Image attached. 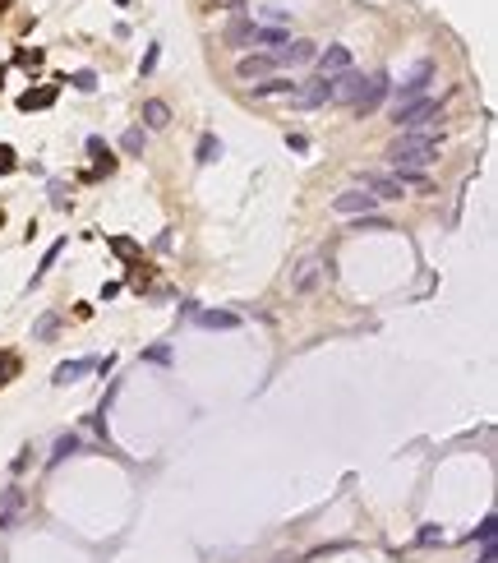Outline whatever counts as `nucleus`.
Instances as JSON below:
<instances>
[{
  "label": "nucleus",
  "mask_w": 498,
  "mask_h": 563,
  "mask_svg": "<svg viewBox=\"0 0 498 563\" xmlns=\"http://www.w3.org/2000/svg\"><path fill=\"white\" fill-rule=\"evenodd\" d=\"M69 453H78V434H60V439H55V448H51V466H60Z\"/></svg>",
  "instance_id": "obj_21"
},
{
  "label": "nucleus",
  "mask_w": 498,
  "mask_h": 563,
  "mask_svg": "<svg viewBox=\"0 0 498 563\" xmlns=\"http://www.w3.org/2000/svg\"><path fill=\"white\" fill-rule=\"evenodd\" d=\"M14 369H19V360H14V355H0V384H10Z\"/></svg>",
  "instance_id": "obj_30"
},
{
  "label": "nucleus",
  "mask_w": 498,
  "mask_h": 563,
  "mask_svg": "<svg viewBox=\"0 0 498 563\" xmlns=\"http://www.w3.org/2000/svg\"><path fill=\"white\" fill-rule=\"evenodd\" d=\"M360 88H365V74L346 69V74L332 79V102H355V97H360Z\"/></svg>",
  "instance_id": "obj_12"
},
{
  "label": "nucleus",
  "mask_w": 498,
  "mask_h": 563,
  "mask_svg": "<svg viewBox=\"0 0 498 563\" xmlns=\"http://www.w3.org/2000/svg\"><path fill=\"white\" fill-rule=\"evenodd\" d=\"M480 563H498V554H494V545H485V554H480Z\"/></svg>",
  "instance_id": "obj_33"
},
{
  "label": "nucleus",
  "mask_w": 498,
  "mask_h": 563,
  "mask_svg": "<svg viewBox=\"0 0 498 563\" xmlns=\"http://www.w3.org/2000/svg\"><path fill=\"white\" fill-rule=\"evenodd\" d=\"M286 19H291V14H286V10H277V5H268V10H263V23H272V28H282ZM263 23H258V28H263Z\"/></svg>",
  "instance_id": "obj_27"
},
{
  "label": "nucleus",
  "mask_w": 498,
  "mask_h": 563,
  "mask_svg": "<svg viewBox=\"0 0 498 563\" xmlns=\"http://www.w3.org/2000/svg\"><path fill=\"white\" fill-rule=\"evenodd\" d=\"M217 157H221V139L217 134H203L199 139V162H217Z\"/></svg>",
  "instance_id": "obj_22"
},
{
  "label": "nucleus",
  "mask_w": 498,
  "mask_h": 563,
  "mask_svg": "<svg viewBox=\"0 0 498 563\" xmlns=\"http://www.w3.org/2000/svg\"><path fill=\"white\" fill-rule=\"evenodd\" d=\"M434 157H438V139L434 134H397L387 144V162L397 166V171H420Z\"/></svg>",
  "instance_id": "obj_1"
},
{
  "label": "nucleus",
  "mask_w": 498,
  "mask_h": 563,
  "mask_svg": "<svg viewBox=\"0 0 498 563\" xmlns=\"http://www.w3.org/2000/svg\"><path fill=\"white\" fill-rule=\"evenodd\" d=\"M69 83H74L78 93H92V88H97V74H92V69H78V74L69 79Z\"/></svg>",
  "instance_id": "obj_25"
},
{
  "label": "nucleus",
  "mask_w": 498,
  "mask_h": 563,
  "mask_svg": "<svg viewBox=\"0 0 498 563\" xmlns=\"http://www.w3.org/2000/svg\"><path fill=\"white\" fill-rule=\"evenodd\" d=\"M360 180H365V189L374 194V199H401V194H406L401 176H383V171H360Z\"/></svg>",
  "instance_id": "obj_8"
},
{
  "label": "nucleus",
  "mask_w": 498,
  "mask_h": 563,
  "mask_svg": "<svg viewBox=\"0 0 498 563\" xmlns=\"http://www.w3.org/2000/svg\"><path fill=\"white\" fill-rule=\"evenodd\" d=\"M277 563H296V559H277Z\"/></svg>",
  "instance_id": "obj_34"
},
{
  "label": "nucleus",
  "mask_w": 498,
  "mask_h": 563,
  "mask_svg": "<svg viewBox=\"0 0 498 563\" xmlns=\"http://www.w3.org/2000/svg\"><path fill=\"white\" fill-rule=\"evenodd\" d=\"M438 121V102L434 97H415L406 107H397V130L401 134H429V125Z\"/></svg>",
  "instance_id": "obj_2"
},
{
  "label": "nucleus",
  "mask_w": 498,
  "mask_h": 563,
  "mask_svg": "<svg viewBox=\"0 0 498 563\" xmlns=\"http://www.w3.org/2000/svg\"><path fill=\"white\" fill-rule=\"evenodd\" d=\"M268 55H272V65H291V69H296V65H310L314 55H319V46H314V42H305V37H296V42L286 37V42H282V46H272Z\"/></svg>",
  "instance_id": "obj_4"
},
{
  "label": "nucleus",
  "mask_w": 498,
  "mask_h": 563,
  "mask_svg": "<svg viewBox=\"0 0 498 563\" xmlns=\"http://www.w3.org/2000/svg\"><path fill=\"white\" fill-rule=\"evenodd\" d=\"M429 79H434V60H415L410 65V74L397 83V107H406V102L424 97V88H429Z\"/></svg>",
  "instance_id": "obj_3"
},
{
  "label": "nucleus",
  "mask_w": 498,
  "mask_h": 563,
  "mask_svg": "<svg viewBox=\"0 0 498 563\" xmlns=\"http://www.w3.org/2000/svg\"><path fill=\"white\" fill-rule=\"evenodd\" d=\"M194 319H199V328H235V314L231 309H203V314H194Z\"/></svg>",
  "instance_id": "obj_18"
},
{
  "label": "nucleus",
  "mask_w": 498,
  "mask_h": 563,
  "mask_svg": "<svg viewBox=\"0 0 498 563\" xmlns=\"http://www.w3.org/2000/svg\"><path fill=\"white\" fill-rule=\"evenodd\" d=\"M420 545H443V531L438 527H420V536H415Z\"/></svg>",
  "instance_id": "obj_29"
},
{
  "label": "nucleus",
  "mask_w": 498,
  "mask_h": 563,
  "mask_svg": "<svg viewBox=\"0 0 498 563\" xmlns=\"http://www.w3.org/2000/svg\"><path fill=\"white\" fill-rule=\"evenodd\" d=\"M291 102H300V107H319V102H332V79H314V83L296 88V97H291Z\"/></svg>",
  "instance_id": "obj_14"
},
{
  "label": "nucleus",
  "mask_w": 498,
  "mask_h": 563,
  "mask_svg": "<svg viewBox=\"0 0 498 563\" xmlns=\"http://www.w3.org/2000/svg\"><path fill=\"white\" fill-rule=\"evenodd\" d=\"M23 517V489H5L0 494V531H14Z\"/></svg>",
  "instance_id": "obj_10"
},
{
  "label": "nucleus",
  "mask_w": 498,
  "mask_h": 563,
  "mask_svg": "<svg viewBox=\"0 0 498 563\" xmlns=\"http://www.w3.org/2000/svg\"><path fill=\"white\" fill-rule=\"evenodd\" d=\"M120 148H125L130 157H139V153H144V130H125V134H120Z\"/></svg>",
  "instance_id": "obj_23"
},
{
  "label": "nucleus",
  "mask_w": 498,
  "mask_h": 563,
  "mask_svg": "<svg viewBox=\"0 0 498 563\" xmlns=\"http://www.w3.org/2000/svg\"><path fill=\"white\" fill-rule=\"evenodd\" d=\"M272 55H240V65H235V74L244 79V83H254V79H268L272 74Z\"/></svg>",
  "instance_id": "obj_13"
},
{
  "label": "nucleus",
  "mask_w": 498,
  "mask_h": 563,
  "mask_svg": "<svg viewBox=\"0 0 498 563\" xmlns=\"http://www.w3.org/2000/svg\"><path fill=\"white\" fill-rule=\"evenodd\" d=\"M387 88H392V79H387V74H369V79H365V88H360V97H355L351 107L360 111V116H369V111H374L378 102L387 97Z\"/></svg>",
  "instance_id": "obj_7"
},
{
  "label": "nucleus",
  "mask_w": 498,
  "mask_h": 563,
  "mask_svg": "<svg viewBox=\"0 0 498 563\" xmlns=\"http://www.w3.org/2000/svg\"><path fill=\"white\" fill-rule=\"evenodd\" d=\"M51 102H55V88H37L19 97V111H37V107H51Z\"/></svg>",
  "instance_id": "obj_20"
},
{
  "label": "nucleus",
  "mask_w": 498,
  "mask_h": 563,
  "mask_svg": "<svg viewBox=\"0 0 498 563\" xmlns=\"http://www.w3.org/2000/svg\"><path fill=\"white\" fill-rule=\"evenodd\" d=\"M55 332H60V314H55V309H46L42 319L33 323V342H51Z\"/></svg>",
  "instance_id": "obj_19"
},
{
  "label": "nucleus",
  "mask_w": 498,
  "mask_h": 563,
  "mask_svg": "<svg viewBox=\"0 0 498 563\" xmlns=\"http://www.w3.org/2000/svg\"><path fill=\"white\" fill-rule=\"evenodd\" d=\"M111 250H116L120 259H134V255H139V245H134V240H125V236H116V240H111Z\"/></svg>",
  "instance_id": "obj_26"
},
{
  "label": "nucleus",
  "mask_w": 498,
  "mask_h": 563,
  "mask_svg": "<svg viewBox=\"0 0 498 563\" xmlns=\"http://www.w3.org/2000/svg\"><path fill=\"white\" fill-rule=\"evenodd\" d=\"M494 536H498V522H494V517H485V522L476 527V541H480V545H494Z\"/></svg>",
  "instance_id": "obj_24"
},
{
  "label": "nucleus",
  "mask_w": 498,
  "mask_h": 563,
  "mask_svg": "<svg viewBox=\"0 0 498 563\" xmlns=\"http://www.w3.org/2000/svg\"><path fill=\"white\" fill-rule=\"evenodd\" d=\"M144 125L148 130H166V125H171V107H166L162 97H148L144 102Z\"/></svg>",
  "instance_id": "obj_16"
},
{
  "label": "nucleus",
  "mask_w": 498,
  "mask_h": 563,
  "mask_svg": "<svg viewBox=\"0 0 498 563\" xmlns=\"http://www.w3.org/2000/svg\"><path fill=\"white\" fill-rule=\"evenodd\" d=\"M14 166H19V162H14V148H10V144H0V176H10Z\"/></svg>",
  "instance_id": "obj_28"
},
{
  "label": "nucleus",
  "mask_w": 498,
  "mask_h": 563,
  "mask_svg": "<svg viewBox=\"0 0 498 563\" xmlns=\"http://www.w3.org/2000/svg\"><path fill=\"white\" fill-rule=\"evenodd\" d=\"M19 65H28V69L42 65V51H19Z\"/></svg>",
  "instance_id": "obj_32"
},
{
  "label": "nucleus",
  "mask_w": 498,
  "mask_h": 563,
  "mask_svg": "<svg viewBox=\"0 0 498 563\" xmlns=\"http://www.w3.org/2000/svg\"><path fill=\"white\" fill-rule=\"evenodd\" d=\"M314 65H319V79H337V74L351 69V51H346V46H328V51L314 55Z\"/></svg>",
  "instance_id": "obj_9"
},
{
  "label": "nucleus",
  "mask_w": 498,
  "mask_h": 563,
  "mask_svg": "<svg viewBox=\"0 0 498 563\" xmlns=\"http://www.w3.org/2000/svg\"><path fill=\"white\" fill-rule=\"evenodd\" d=\"M254 88V97H296L300 83H291V79H268V83H249Z\"/></svg>",
  "instance_id": "obj_17"
},
{
  "label": "nucleus",
  "mask_w": 498,
  "mask_h": 563,
  "mask_svg": "<svg viewBox=\"0 0 498 563\" xmlns=\"http://www.w3.org/2000/svg\"><path fill=\"white\" fill-rule=\"evenodd\" d=\"M226 46H258V23L254 19H235V23H226Z\"/></svg>",
  "instance_id": "obj_11"
},
{
  "label": "nucleus",
  "mask_w": 498,
  "mask_h": 563,
  "mask_svg": "<svg viewBox=\"0 0 498 563\" xmlns=\"http://www.w3.org/2000/svg\"><path fill=\"white\" fill-rule=\"evenodd\" d=\"M332 208L346 212V217H369V212L378 208V199L369 194V189H346V194H337V199H332Z\"/></svg>",
  "instance_id": "obj_6"
},
{
  "label": "nucleus",
  "mask_w": 498,
  "mask_h": 563,
  "mask_svg": "<svg viewBox=\"0 0 498 563\" xmlns=\"http://www.w3.org/2000/svg\"><path fill=\"white\" fill-rule=\"evenodd\" d=\"M88 369H97V360H92V355H83V360H65V365H55V384L65 388V384H74V379H83Z\"/></svg>",
  "instance_id": "obj_15"
},
{
  "label": "nucleus",
  "mask_w": 498,
  "mask_h": 563,
  "mask_svg": "<svg viewBox=\"0 0 498 563\" xmlns=\"http://www.w3.org/2000/svg\"><path fill=\"white\" fill-rule=\"evenodd\" d=\"M51 203H55V208H65V203H69V199H65V185H60V180L51 185Z\"/></svg>",
  "instance_id": "obj_31"
},
{
  "label": "nucleus",
  "mask_w": 498,
  "mask_h": 563,
  "mask_svg": "<svg viewBox=\"0 0 498 563\" xmlns=\"http://www.w3.org/2000/svg\"><path fill=\"white\" fill-rule=\"evenodd\" d=\"M323 273H328V268H323V255H310L296 273H291V291H296V296H310V291L323 282Z\"/></svg>",
  "instance_id": "obj_5"
}]
</instances>
